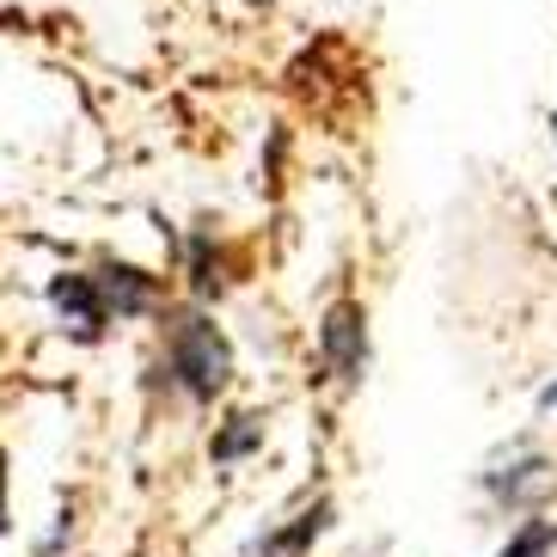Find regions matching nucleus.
<instances>
[{
	"instance_id": "nucleus-8",
	"label": "nucleus",
	"mask_w": 557,
	"mask_h": 557,
	"mask_svg": "<svg viewBox=\"0 0 557 557\" xmlns=\"http://www.w3.org/2000/svg\"><path fill=\"white\" fill-rule=\"evenodd\" d=\"M325 521H331V503H319V508H307V515H295V527H282V533L258 540L251 552H263V557H300L319 533H325Z\"/></svg>"
},
{
	"instance_id": "nucleus-10",
	"label": "nucleus",
	"mask_w": 557,
	"mask_h": 557,
	"mask_svg": "<svg viewBox=\"0 0 557 557\" xmlns=\"http://www.w3.org/2000/svg\"><path fill=\"white\" fill-rule=\"evenodd\" d=\"M540 410H545V417H557V380H552V386L540 393Z\"/></svg>"
},
{
	"instance_id": "nucleus-9",
	"label": "nucleus",
	"mask_w": 557,
	"mask_h": 557,
	"mask_svg": "<svg viewBox=\"0 0 557 557\" xmlns=\"http://www.w3.org/2000/svg\"><path fill=\"white\" fill-rule=\"evenodd\" d=\"M557 545V521H527L515 540H508V552L503 557H545Z\"/></svg>"
},
{
	"instance_id": "nucleus-2",
	"label": "nucleus",
	"mask_w": 557,
	"mask_h": 557,
	"mask_svg": "<svg viewBox=\"0 0 557 557\" xmlns=\"http://www.w3.org/2000/svg\"><path fill=\"white\" fill-rule=\"evenodd\" d=\"M86 270H92V282H99V295H104V307H111L116 325L160 319V312L172 307V282H165L160 270H148V263L116 258V251H99Z\"/></svg>"
},
{
	"instance_id": "nucleus-7",
	"label": "nucleus",
	"mask_w": 557,
	"mask_h": 557,
	"mask_svg": "<svg viewBox=\"0 0 557 557\" xmlns=\"http://www.w3.org/2000/svg\"><path fill=\"white\" fill-rule=\"evenodd\" d=\"M258 447H263V417L246 410V417H233L227 429H214L209 454H214V466H239V459H251Z\"/></svg>"
},
{
	"instance_id": "nucleus-6",
	"label": "nucleus",
	"mask_w": 557,
	"mask_h": 557,
	"mask_svg": "<svg viewBox=\"0 0 557 557\" xmlns=\"http://www.w3.org/2000/svg\"><path fill=\"white\" fill-rule=\"evenodd\" d=\"M484 491L503 508H540L545 496L557 491V472L545 454H527V447H508V466H491L484 472Z\"/></svg>"
},
{
	"instance_id": "nucleus-11",
	"label": "nucleus",
	"mask_w": 557,
	"mask_h": 557,
	"mask_svg": "<svg viewBox=\"0 0 557 557\" xmlns=\"http://www.w3.org/2000/svg\"><path fill=\"white\" fill-rule=\"evenodd\" d=\"M0 533H7V459H0Z\"/></svg>"
},
{
	"instance_id": "nucleus-4",
	"label": "nucleus",
	"mask_w": 557,
	"mask_h": 557,
	"mask_svg": "<svg viewBox=\"0 0 557 557\" xmlns=\"http://www.w3.org/2000/svg\"><path fill=\"white\" fill-rule=\"evenodd\" d=\"M44 300H50V312H55V325H62V337L67 344H104L111 337V307H104V295H99V282H92V270H55L50 282H44Z\"/></svg>"
},
{
	"instance_id": "nucleus-1",
	"label": "nucleus",
	"mask_w": 557,
	"mask_h": 557,
	"mask_svg": "<svg viewBox=\"0 0 557 557\" xmlns=\"http://www.w3.org/2000/svg\"><path fill=\"white\" fill-rule=\"evenodd\" d=\"M148 386H165L190 405H214L233 386V337L214 325L202 300L160 312V356L148 361Z\"/></svg>"
},
{
	"instance_id": "nucleus-5",
	"label": "nucleus",
	"mask_w": 557,
	"mask_h": 557,
	"mask_svg": "<svg viewBox=\"0 0 557 557\" xmlns=\"http://www.w3.org/2000/svg\"><path fill=\"white\" fill-rule=\"evenodd\" d=\"M319 361L337 386H361L368 374V307L361 300H331L319 319Z\"/></svg>"
},
{
	"instance_id": "nucleus-12",
	"label": "nucleus",
	"mask_w": 557,
	"mask_h": 557,
	"mask_svg": "<svg viewBox=\"0 0 557 557\" xmlns=\"http://www.w3.org/2000/svg\"><path fill=\"white\" fill-rule=\"evenodd\" d=\"M552 141H557V111H552Z\"/></svg>"
},
{
	"instance_id": "nucleus-13",
	"label": "nucleus",
	"mask_w": 557,
	"mask_h": 557,
	"mask_svg": "<svg viewBox=\"0 0 557 557\" xmlns=\"http://www.w3.org/2000/svg\"><path fill=\"white\" fill-rule=\"evenodd\" d=\"M0 251H7V246H0Z\"/></svg>"
},
{
	"instance_id": "nucleus-3",
	"label": "nucleus",
	"mask_w": 557,
	"mask_h": 557,
	"mask_svg": "<svg viewBox=\"0 0 557 557\" xmlns=\"http://www.w3.org/2000/svg\"><path fill=\"white\" fill-rule=\"evenodd\" d=\"M178 276L190 288V300H221L227 288L246 282V246H233L221 227H190L178 239Z\"/></svg>"
}]
</instances>
